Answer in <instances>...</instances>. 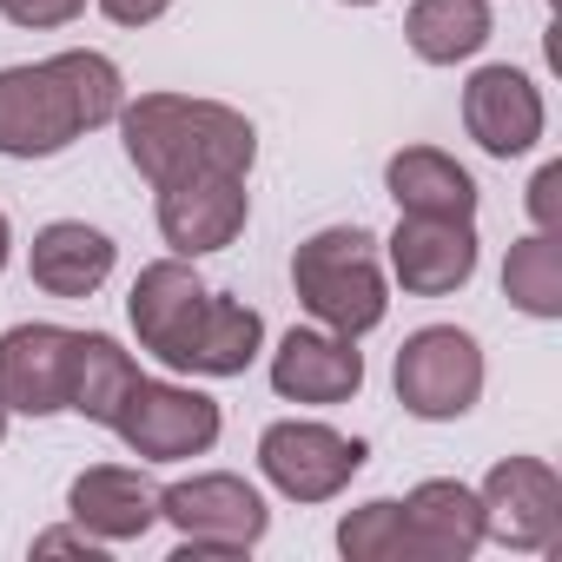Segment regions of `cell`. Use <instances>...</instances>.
Returning a JSON list of instances; mask_svg holds the SVG:
<instances>
[{
	"label": "cell",
	"instance_id": "6da1fadb",
	"mask_svg": "<svg viewBox=\"0 0 562 562\" xmlns=\"http://www.w3.org/2000/svg\"><path fill=\"white\" fill-rule=\"evenodd\" d=\"M126 87L106 54H54L34 67H0V153L8 159H54L80 133L120 120Z\"/></svg>",
	"mask_w": 562,
	"mask_h": 562
},
{
	"label": "cell",
	"instance_id": "7a4b0ae2",
	"mask_svg": "<svg viewBox=\"0 0 562 562\" xmlns=\"http://www.w3.org/2000/svg\"><path fill=\"white\" fill-rule=\"evenodd\" d=\"M120 139L126 159L139 166V179L166 186L186 172H251L258 159V133L245 113L218 106V100H186V93H139L133 106H120Z\"/></svg>",
	"mask_w": 562,
	"mask_h": 562
},
{
	"label": "cell",
	"instance_id": "3957f363",
	"mask_svg": "<svg viewBox=\"0 0 562 562\" xmlns=\"http://www.w3.org/2000/svg\"><path fill=\"white\" fill-rule=\"evenodd\" d=\"M292 285H299V305L325 331H338V338H364L391 312L378 238L364 225H325V232H312L299 245V258H292Z\"/></svg>",
	"mask_w": 562,
	"mask_h": 562
},
{
	"label": "cell",
	"instance_id": "277c9868",
	"mask_svg": "<svg viewBox=\"0 0 562 562\" xmlns=\"http://www.w3.org/2000/svg\"><path fill=\"white\" fill-rule=\"evenodd\" d=\"M159 516L179 529V555H245L258 536H265V496L232 476V470H212V476H186L172 490H159Z\"/></svg>",
	"mask_w": 562,
	"mask_h": 562
},
{
	"label": "cell",
	"instance_id": "5b68a950",
	"mask_svg": "<svg viewBox=\"0 0 562 562\" xmlns=\"http://www.w3.org/2000/svg\"><path fill=\"white\" fill-rule=\"evenodd\" d=\"M397 404L424 424H450L483 397V351L457 325H424L397 351Z\"/></svg>",
	"mask_w": 562,
	"mask_h": 562
},
{
	"label": "cell",
	"instance_id": "8992f818",
	"mask_svg": "<svg viewBox=\"0 0 562 562\" xmlns=\"http://www.w3.org/2000/svg\"><path fill=\"white\" fill-rule=\"evenodd\" d=\"M113 430L126 437L133 457L179 463V457H205L218 443V404L205 391H192V384H153V378H139Z\"/></svg>",
	"mask_w": 562,
	"mask_h": 562
},
{
	"label": "cell",
	"instance_id": "52a82bcc",
	"mask_svg": "<svg viewBox=\"0 0 562 562\" xmlns=\"http://www.w3.org/2000/svg\"><path fill=\"white\" fill-rule=\"evenodd\" d=\"M258 470L271 476V490H285L292 503H331L358 470H364V443L338 437L331 424H271L258 437Z\"/></svg>",
	"mask_w": 562,
	"mask_h": 562
},
{
	"label": "cell",
	"instance_id": "ba28073f",
	"mask_svg": "<svg viewBox=\"0 0 562 562\" xmlns=\"http://www.w3.org/2000/svg\"><path fill=\"white\" fill-rule=\"evenodd\" d=\"M483 536H496L503 549H555L562 542V483L542 457H503L483 490Z\"/></svg>",
	"mask_w": 562,
	"mask_h": 562
},
{
	"label": "cell",
	"instance_id": "9c48e42d",
	"mask_svg": "<svg viewBox=\"0 0 562 562\" xmlns=\"http://www.w3.org/2000/svg\"><path fill=\"white\" fill-rule=\"evenodd\" d=\"M153 192H159V232L179 258L225 251L245 232V212H251L238 172H186V179H166Z\"/></svg>",
	"mask_w": 562,
	"mask_h": 562
},
{
	"label": "cell",
	"instance_id": "30bf717a",
	"mask_svg": "<svg viewBox=\"0 0 562 562\" xmlns=\"http://www.w3.org/2000/svg\"><path fill=\"white\" fill-rule=\"evenodd\" d=\"M391 271L411 299H443L476 278V232L470 218H417L404 212L391 232Z\"/></svg>",
	"mask_w": 562,
	"mask_h": 562
},
{
	"label": "cell",
	"instance_id": "8fae6325",
	"mask_svg": "<svg viewBox=\"0 0 562 562\" xmlns=\"http://www.w3.org/2000/svg\"><path fill=\"white\" fill-rule=\"evenodd\" d=\"M67 371H74V331L60 325H14L0 338V404L21 417L67 411Z\"/></svg>",
	"mask_w": 562,
	"mask_h": 562
},
{
	"label": "cell",
	"instance_id": "7c38bea8",
	"mask_svg": "<svg viewBox=\"0 0 562 562\" xmlns=\"http://www.w3.org/2000/svg\"><path fill=\"white\" fill-rule=\"evenodd\" d=\"M271 391L292 404H345L364 391V351L338 331H285L271 351Z\"/></svg>",
	"mask_w": 562,
	"mask_h": 562
},
{
	"label": "cell",
	"instance_id": "4fadbf2b",
	"mask_svg": "<svg viewBox=\"0 0 562 562\" xmlns=\"http://www.w3.org/2000/svg\"><path fill=\"white\" fill-rule=\"evenodd\" d=\"M463 126H470V139H476L483 153H496V159L529 153V146L542 139V93H536V80L516 74V67H483V74H470V87H463Z\"/></svg>",
	"mask_w": 562,
	"mask_h": 562
},
{
	"label": "cell",
	"instance_id": "5bb4252c",
	"mask_svg": "<svg viewBox=\"0 0 562 562\" xmlns=\"http://www.w3.org/2000/svg\"><path fill=\"white\" fill-rule=\"evenodd\" d=\"M67 509L87 536L100 542H139L153 522H159V490L139 476V470H120V463H93L74 476L67 490Z\"/></svg>",
	"mask_w": 562,
	"mask_h": 562
},
{
	"label": "cell",
	"instance_id": "9a60e30c",
	"mask_svg": "<svg viewBox=\"0 0 562 562\" xmlns=\"http://www.w3.org/2000/svg\"><path fill=\"white\" fill-rule=\"evenodd\" d=\"M199 305H205V285H199V271H192L186 258H159V265H146V271L133 278L126 318H133L139 345H146L159 364H172V351L186 345V331H192Z\"/></svg>",
	"mask_w": 562,
	"mask_h": 562
},
{
	"label": "cell",
	"instance_id": "2e32d148",
	"mask_svg": "<svg viewBox=\"0 0 562 562\" xmlns=\"http://www.w3.org/2000/svg\"><path fill=\"white\" fill-rule=\"evenodd\" d=\"M404 522H411V549L417 562H470L483 549V503L476 490H463L457 476H430L404 496Z\"/></svg>",
	"mask_w": 562,
	"mask_h": 562
},
{
	"label": "cell",
	"instance_id": "e0dca14e",
	"mask_svg": "<svg viewBox=\"0 0 562 562\" xmlns=\"http://www.w3.org/2000/svg\"><path fill=\"white\" fill-rule=\"evenodd\" d=\"M258 345H265V318H258L251 305H238V299L205 292V305H199V318H192V331H186V345L172 351V364H166V371H192V378H238V371L258 358Z\"/></svg>",
	"mask_w": 562,
	"mask_h": 562
},
{
	"label": "cell",
	"instance_id": "ac0fdd59",
	"mask_svg": "<svg viewBox=\"0 0 562 562\" xmlns=\"http://www.w3.org/2000/svg\"><path fill=\"white\" fill-rule=\"evenodd\" d=\"M384 186H391L397 212H417V218H476V179L450 153H437V146L391 153Z\"/></svg>",
	"mask_w": 562,
	"mask_h": 562
},
{
	"label": "cell",
	"instance_id": "d6986e66",
	"mask_svg": "<svg viewBox=\"0 0 562 562\" xmlns=\"http://www.w3.org/2000/svg\"><path fill=\"white\" fill-rule=\"evenodd\" d=\"M34 285L54 292V299H93L106 285V271H113V238L80 225V218H54L41 238H34Z\"/></svg>",
	"mask_w": 562,
	"mask_h": 562
},
{
	"label": "cell",
	"instance_id": "ffe728a7",
	"mask_svg": "<svg viewBox=\"0 0 562 562\" xmlns=\"http://www.w3.org/2000/svg\"><path fill=\"white\" fill-rule=\"evenodd\" d=\"M139 384L133 351H120L106 331H74V371H67V411H80L87 424H120L126 397Z\"/></svg>",
	"mask_w": 562,
	"mask_h": 562
},
{
	"label": "cell",
	"instance_id": "44dd1931",
	"mask_svg": "<svg viewBox=\"0 0 562 562\" xmlns=\"http://www.w3.org/2000/svg\"><path fill=\"white\" fill-rule=\"evenodd\" d=\"M404 41L417 60L457 67L490 41V0H417L411 21H404Z\"/></svg>",
	"mask_w": 562,
	"mask_h": 562
},
{
	"label": "cell",
	"instance_id": "7402d4cb",
	"mask_svg": "<svg viewBox=\"0 0 562 562\" xmlns=\"http://www.w3.org/2000/svg\"><path fill=\"white\" fill-rule=\"evenodd\" d=\"M503 292L529 318H562V245L555 232H529L503 258Z\"/></svg>",
	"mask_w": 562,
	"mask_h": 562
},
{
	"label": "cell",
	"instance_id": "603a6c76",
	"mask_svg": "<svg viewBox=\"0 0 562 562\" xmlns=\"http://www.w3.org/2000/svg\"><path fill=\"white\" fill-rule=\"evenodd\" d=\"M338 549L351 562H417L411 549V522H404V503H364L338 522Z\"/></svg>",
	"mask_w": 562,
	"mask_h": 562
},
{
	"label": "cell",
	"instance_id": "cb8c5ba5",
	"mask_svg": "<svg viewBox=\"0 0 562 562\" xmlns=\"http://www.w3.org/2000/svg\"><path fill=\"white\" fill-rule=\"evenodd\" d=\"M80 8L87 0H0V14H8L14 27H67Z\"/></svg>",
	"mask_w": 562,
	"mask_h": 562
},
{
	"label": "cell",
	"instance_id": "d4e9b609",
	"mask_svg": "<svg viewBox=\"0 0 562 562\" xmlns=\"http://www.w3.org/2000/svg\"><path fill=\"white\" fill-rule=\"evenodd\" d=\"M529 218H536V232H555V218H562V166H542L529 179Z\"/></svg>",
	"mask_w": 562,
	"mask_h": 562
},
{
	"label": "cell",
	"instance_id": "484cf974",
	"mask_svg": "<svg viewBox=\"0 0 562 562\" xmlns=\"http://www.w3.org/2000/svg\"><path fill=\"white\" fill-rule=\"evenodd\" d=\"M34 555H87V562H100V536H87V529H47V536H34Z\"/></svg>",
	"mask_w": 562,
	"mask_h": 562
},
{
	"label": "cell",
	"instance_id": "4316f807",
	"mask_svg": "<svg viewBox=\"0 0 562 562\" xmlns=\"http://www.w3.org/2000/svg\"><path fill=\"white\" fill-rule=\"evenodd\" d=\"M166 8H172V0H100V14L120 21V27H153Z\"/></svg>",
	"mask_w": 562,
	"mask_h": 562
},
{
	"label": "cell",
	"instance_id": "83f0119b",
	"mask_svg": "<svg viewBox=\"0 0 562 562\" xmlns=\"http://www.w3.org/2000/svg\"><path fill=\"white\" fill-rule=\"evenodd\" d=\"M8 245H14V232H8V212H0V271H8Z\"/></svg>",
	"mask_w": 562,
	"mask_h": 562
},
{
	"label": "cell",
	"instance_id": "f1b7e54d",
	"mask_svg": "<svg viewBox=\"0 0 562 562\" xmlns=\"http://www.w3.org/2000/svg\"><path fill=\"white\" fill-rule=\"evenodd\" d=\"M0 437H8V404H0Z\"/></svg>",
	"mask_w": 562,
	"mask_h": 562
},
{
	"label": "cell",
	"instance_id": "f546056e",
	"mask_svg": "<svg viewBox=\"0 0 562 562\" xmlns=\"http://www.w3.org/2000/svg\"><path fill=\"white\" fill-rule=\"evenodd\" d=\"M351 8H378V0H351Z\"/></svg>",
	"mask_w": 562,
	"mask_h": 562
}]
</instances>
